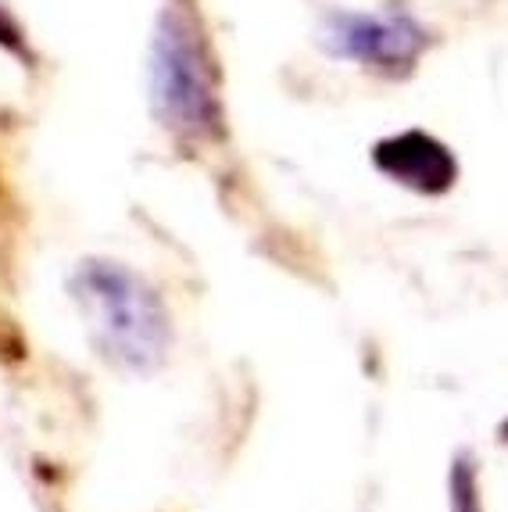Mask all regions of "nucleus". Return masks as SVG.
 Here are the masks:
<instances>
[{"mask_svg": "<svg viewBox=\"0 0 508 512\" xmlns=\"http://www.w3.org/2000/svg\"><path fill=\"white\" fill-rule=\"evenodd\" d=\"M154 97L165 104V119H172V126L201 129L204 122H212L215 101L208 86V65L201 61V43L183 18H169V29L158 36Z\"/></svg>", "mask_w": 508, "mask_h": 512, "instance_id": "1", "label": "nucleus"}, {"mask_svg": "<svg viewBox=\"0 0 508 512\" xmlns=\"http://www.w3.org/2000/svg\"><path fill=\"white\" fill-rule=\"evenodd\" d=\"M86 301L94 305L97 326L108 330V344L119 355L140 362L158 348L161 319L154 301L147 298L119 269H90L86 273Z\"/></svg>", "mask_w": 508, "mask_h": 512, "instance_id": "2", "label": "nucleus"}, {"mask_svg": "<svg viewBox=\"0 0 508 512\" xmlns=\"http://www.w3.org/2000/svg\"><path fill=\"white\" fill-rule=\"evenodd\" d=\"M376 165L405 187L426 190V194H441L455 180V158L448 154V147L437 144L433 137H423V133L383 140L376 147Z\"/></svg>", "mask_w": 508, "mask_h": 512, "instance_id": "3", "label": "nucleus"}, {"mask_svg": "<svg viewBox=\"0 0 508 512\" xmlns=\"http://www.w3.org/2000/svg\"><path fill=\"white\" fill-rule=\"evenodd\" d=\"M419 33L398 18H344L340 22V51L373 65L412 61Z\"/></svg>", "mask_w": 508, "mask_h": 512, "instance_id": "4", "label": "nucleus"}, {"mask_svg": "<svg viewBox=\"0 0 508 512\" xmlns=\"http://www.w3.org/2000/svg\"><path fill=\"white\" fill-rule=\"evenodd\" d=\"M455 512H476V480L466 466L455 473Z\"/></svg>", "mask_w": 508, "mask_h": 512, "instance_id": "5", "label": "nucleus"}, {"mask_svg": "<svg viewBox=\"0 0 508 512\" xmlns=\"http://www.w3.org/2000/svg\"><path fill=\"white\" fill-rule=\"evenodd\" d=\"M505 430H508V427H505Z\"/></svg>", "mask_w": 508, "mask_h": 512, "instance_id": "6", "label": "nucleus"}]
</instances>
